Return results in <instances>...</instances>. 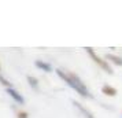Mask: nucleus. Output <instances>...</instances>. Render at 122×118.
Listing matches in <instances>:
<instances>
[{"label":"nucleus","instance_id":"nucleus-8","mask_svg":"<svg viewBox=\"0 0 122 118\" xmlns=\"http://www.w3.org/2000/svg\"><path fill=\"white\" fill-rule=\"evenodd\" d=\"M0 82H1V84L4 85V87H6L7 89H8V88H12L11 82H8V81H7V80L4 78V77H3V76H1V74H0Z\"/></svg>","mask_w":122,"mask_h":118},{"label":"nucleus","instance_id":"nucleus-4","mask_svg":"<svg viewBox=\"0 0 122 118\" xmlns=\"http://www.w3.org/2000/svg\"><path fill=\"white\" fill-rule=\"evenodd\" d=\"M73 104H74V107H77L78 110H80V111L82 113V114H84V117H85V118H95L93 113H92V111H89L88 108H86V107H84L82 104H81V103H78V102L73 100Z\"/></svg>","mask_w":122,"mask_h":118},{"label":"nucleus","instance_id":"nucleus-6","mask_svg":"<svg viewBox=\"0 0 122 118\" xmlns=\"http://www.w3.org/2000/svg\"><path fill=\"white\" fill-rule=\"evenodd\" d=\"M36 67L41 69L43 72H47V73L52 70V66H51L50 63H47V62H43V61H36Z\"/></svg>","mask_w":122,"mask_h":118},{"label":"nucleus","instance_id":"nucleus-7","mask_svg":"<svg viewBox=\"0 0 122 118\" xmlns=\"http://www.w3.org/2000/svg\"><path fill=\"white\" fill-rule=\"evenodd\" d=\"M106 59H107V62L111 61L112 63H115V65H118V66H122V58L114 55V54H107V55H106Z\"/></svg>","mask_w":122,"mask_h":118},{"label":"nucleus","instance_id":"nucleus-10","mask_svg":"<svg viewBox=\"0 0 122 118\" xmlns=\"http://www.w3.org/2000/svg\"><path fill=\"white\" fill-rule=\"evenodd\" d=\"M18 118H28V113L19 111V113H18Z\"/></svg>","mask_w":122,"mask_h":118},{"label":"nucleus","instance_id":"nucleus-1","mask_svg":"<svg viewBox=\"0 0 122 118\" xmlns=\"http://www.w3.org/2000/svg\"><path fill=\"white\" fill-rule=\"evenodd\" d=\"M56 74H58L70 88H73V89L76 91L78 95H81L82 97H92V93L89 92V89L86 88V85L84 84L82 80L78 76H76V74H73V73L63 72L61 69H56Z\"/></svg>","mask_w":122,"mask_h":118},{"label":"nucleus","instance_id":"nucleus-5","mask_svg":"<svg viewBox=\"0 0 122 118\" xmlns=\"http://www.w3.org/2000/svg\"><path fill=\"white\" fill-rule=\"evenodd\" d=\"M102 92L107 96H115L117 95V89L111 85H103L102 87Z\"/></svg>","mask_w":122,"mask_h":118},{"label":"nucleus","instance_id":"nucleus-3","mask_svg":"<svg viewBox=\"0 0 122 118\" xmlns=\"http://www.w3.org/2000/svg\"><path fill=\"white\" fill-rule=\"evenodd\" d=\"M7 93L11 96V97H12L15 102H17V103H19V104H23V103H25L23 96L21 95V93H19L17 89H14V88H8V89H7Z\"/></svg>","mask_w":122,"mask_h":118},{"label":"nucleus","instance_id":"nucleus-9","mask_svg":"<svg viewBox=\"0 0 122 118\" xmlns=\"http://www.w3.org/2000/svg\"><path fill=\"white\" fill-rule=\"evenodd\" d=\"M28 81H29V84L32 85L33 88H37V80L34 78V77H32V76H28Z\"/></svg>","mask_w":122,"mask_h":118},{"label":"nucleus","instance_id":"nucleus-2","mask_svg":"<svg viewBox=\"0 0 122 118\" xmlns=\"http://www.w3.org/2000/svg\"><path fill=\"white\" fill-rule=\"evenodd\" d=\"M85 50H86V52H88V55L91 56L92 59H93V62L96 63V65H99V66H100L102 69H103L104 72H107V73H110V74H112V73H114V72H112V69H111V66L108 65V62H107V61H104V59H102L100 56H97V55H96L92 47H86Z\"/></svg>","mask_w":122,"mask_h":118}]
</instances>
